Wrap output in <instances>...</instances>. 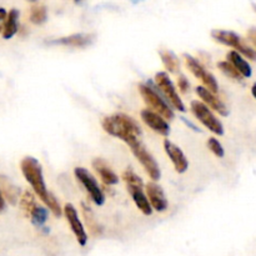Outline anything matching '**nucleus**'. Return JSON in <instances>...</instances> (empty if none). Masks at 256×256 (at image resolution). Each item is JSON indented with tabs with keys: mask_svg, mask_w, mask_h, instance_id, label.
<instances>
[{
	"mask_svg": "<svg viewBox=\"0 0 256 256\" xmlns=\"http://www.w3.org/2000/svg\"><path fill=\"white\" fill-rule=\"evenodd\" d=\"M102 126L112 136L118 138L126 142L129 146L140 140L142 129L132 116L125 114H115L105 116L102 120Z\"/></svg>",
	"mask_w": 256,
	"mask_h": 256,
	"instance_id": "nucleus-1",
	"label": "nucleus"
},
{
	"mask_svg": "<svg viewBox=\"0 0 256 256\" xmlns=\"http://www.w3.org/2000/svg\"><path fill=\"white\" fill-rule=\"evenodd\" d=\"M20 169H22L25 180L29 182L35 194L42 199V202L45 205H48L52 192H48L46 189L44 175H42V168L40 162L35 158L26 156L20 162Z\"/></svg>",
	"mask_w": 256,
	"mask_h": 256,
	"instance_id": "nucleus-2",
	"label": "nucleus"
},
{
	"mask_svg": "<svg viewBox=\"0 0 256 256\" xmlns=\"http://www.w3.org/2000/svg\"><path fill=\"white\" fill-rule=\"evenodd\" d=\"M138 88H139L140 95H142V100L146 104V106L149 108V110L162 115L164 119H174L175 114L172 112V109L168 105L165 99H162V95L158 92H155L154 88L152 86L150 82H148V84H139Z\"/></svg>",
	"mask_w": 256,
	"mask_h": 256,
	"instance_id": "nucleus-3",
	"label": "nucleus"
},
{
	"mask_svg": "<svg viewBox=\"0 0 256 256\" xmlns=\"http://www.w3.org/2000/svg\"><path fill=\"white\" fill-rule=\"evenodd\" d=\"M212 39L216 40L220 44H224L226 46L234 48L235 52H238L239 54L244 55L248 59L256 60V50L252 49V46L246 44L236 32H230V30H219L215 29L212 32Z\"/></svg>",
	"mask_w": 256,
	"mask_h": 256,
	"instance_id": "nucleus-4",
	"label": "nucleus"
},
{
	"mask_svg": "<svg viewBox=\"0 0 256 256\" xmlns=\"http://www.w3.org/2000/svg\"><path fill=\"white\" fill-rule=\"evenodd\" d=\"M190 109H192L195 118H196L205 128H208L210 132H214V134L216 135H224V126H222V122L212 114V110H210L204 102H199V100H194V102H192V104H190Z\"/></svg>",
	"mask_w": 256,
	"mask_h": 256,
	"instance_id": "nucleus-5",
	"label": "nucleus"
},
{
	"mask_svg": "<svg viewBox=\"0 0 256 256\" xmlns=\"http://www.w3.org/2000/svg\"><path fill=\"white\" fill-rule=\"evenodd\" d=\"M74 175L75 178H76L78 182H79L80 184L84 186V189L86 190L90 199H92L98 206L104 205L105 202L104 192H102V189L100 188V185L98 184L96 179L90 174V172H88L85 168H75Z\"/></svg>",
	"mask_w": 256,
	"mask_h": 256,
	"instance_id": "nucleus-6",
	"label": "nucleus"
},
{
	"mask_svg": "<svg viewBox=\"0 0 256 256\" xmlns=\"http://www.w3.org/2000/svg\"><path fill=\"white\" fill-rule=\"evenodd\" d=\"M154 79H155V84H156V86L159 88L160 92H162V96L169 102V104L172 105L174 109H176L178 112H186L184 102H182V100L180 99V96L178 95L176 89H175L174 84H172V82L170 80L168 72H158V74L155 75Z\"/></svg>",
	"mask_w": 256,
	"mask_h": 256,
	"instance_id": "nucleus-7",
	"label": "nucleus"
},
{
	"mask_svg": "<svg viewBox=\"0 0 256 256\" xmlns=\"http://www.w3.org/2000/svg\"><path fill=\"white\" fill-rule=\"evenodd\" d=\"M184 59H185V64H186L188 69L192 72V74L194 75L195 78L200 80L202 84L205 85L208 90L212 92V94H216L219 92V85H218L216 79H215L214 75L212 72H208L198 59H195L194 56L189 54H184Z\"/></svg>",
	"mask_w": 256,
	"mask_h": 256,
	"instance_id": "nucleus-8",
	"label": "nucleus"
},
{
	"mask_svg": "<svg viewBox=\"0 0 256 256\" xmlns=\"http://www.w3.org/2000/svg\"><path fill=\"white\" fill-rule=\"evenodd\" d=\"M130 149H132V154L135 155V158L139 160V162L142 164V166L144 168L146 174L150 176V179H152L154 182L159 180L160 176H162L159 165H158V162H155L152 155L148 152L146 148L144 146L142 140H139V142H136L135 144H132V146H130Z\"/></svg>",
	"mask_w": 256,
	"mask_h": 256,
	"instance_id": "nucleus-9",
	"label": "nucleus"
},
{
	"mask_svg": "<svg viewBox=\"0 0 256 256\" xmlns=\"http://www.w3.org/2000/svg\"><path fill=\"white\" fill-rule=\"evenodd\" d=\"M62 212H64L65 218H66L68 222L70 225V229L74 232L79 245L85 246L88 242V234L85 232L84 226H82V222H80L79 216H78V212L75 209V206L72 204H66L64 206V209H62Z\"/></svg>",
	"mask_w": 256,
	"mask_h": 256,
	"instance_id": "nucleus-10",
	"label": "nucleus"
},
{
	"mask_svg": "<svg viewBox=\"0 0 256 256\" xmlns=\"http://www.w3.org/2000/svg\"><path fill=\"white\" fill-rule=\"evenodd\" d=\"M164 149L168 156L172 160L178 174H184L188 170V168H189V162H188L186 156L182 152V150L178 145H175L174 142L168 139L164 140Z\"/></svg>",
	"mask_w": 256,
	"mask_h": 256,
	"instance_id": "nucleus-11",
	"label": "nucleus"
},
{
	"mask_svg": "<svg viewBox=\"0 0 256 256\" xmlns=\"http://www.w3.org/2000/svg\"><path fill=\"white\" fill-rule=\"evenodd\" d=\"M140 116H142V122L158 134L162 135V136H168L170 134V125L168 124V122L162 115L156 114L149 109H144Z\"/></svg>",
	"mask_w": 256,
	"mask_h": 256,
	"instance_id": "nucleus-12",
	"label": "nucleus"
},
{
	"mask_svg": "<svg viewBox=\"0 0 256 256\" xmlns=\"http://www.w3.org/2000/svg\"><path fill=\"white\" fill-rule=\"evenodd\" d=\"M145 190H146V196L152 209L156 210L158 212H165L168 208V200L162 186L158 185L156 182H148Z\"/></svg>",
	"mask_w": 256,
	"mask_h": 256,
	"instance_id": "nucleus-13",
	"label": "nucleus"
},
{
	"mask_svg": "<svg viewBox=\"0 0 256 256\" xmlns=\"http://www.w3.org/2000/svg\"><path fill=\"white\" fill-rule=\"evenodd\" d=\"M195 92H196L198 96L202 100V102H204L209 109L215 110V112H219L222 116H228V115H229V110H228L226 105H225L216 95L212 94L210 90H208L206 88L198 86L196 89H195Z\"/></svg>",
	"mask_w": 256,
	"mask_h": 256,
	"instance_id": "nucleus-14",
	"label": "nucleus"
},
{
	"mask_svg": "<svg viewBox=\"0 0 256 256\" xmlns=\"http://www.w3.org/2000/svg\"><path fill=\"white\" fill-rule=\"evenodd\" d=\"M94 40L92 34H72L69 36L59 38V39L46 42L48 45H62V46L72 48H85L90 45Z\"/></svg>",
	"mask_w": 256,
	"mask_h": 256,
	"instance_id": "nucleus-15",
	"label": "nucleus"
},
{
	"mask_svg": "<svg viewBox=\"0 0 256 256\" xmlns=\"http://www.w3.org/2000/svg\"><path fill=\"white\" fill-rule=\"evenodd\" d=\"M126 189L132 196V202L138 206V209L144 215H152V209L150 206V202L148 200L146 194L144 192V186H132V185H126Z\"/></svg>",
	"mask_w": 256,
	"mask_h": 256,
	"instance_id": "nucleus-16",
	"label": "nucleus"
},
{
	"mask_svg": "<svg viewBox=\"0 0 256 256\" xmlns=\"http://www.w3.org/2000/svg\"><path fill=\"white\" fill-rule=\"evenodd\" d=\"M92 168L96 172V174L99 175L100 179L102 180L105 185H115L119 182V178L118 175L112 172V168L106 164L102 159L96 158V159L92 160Z\"/></svg>",
	"mask_w": 256,
	"mask_h": 256,
	"instance_id": "nucleus-17",
	"label": "nucleus"
},
{
	"mask_svg": "<svg viewBox=\"0 0 256 256\" xmlns=\"http://www.w3.org/2000/svg\"><path fill=\"white\" fill-rule=\"evenodd\" d=\"M0 192H2L4 200H6L10 205H15L19 199L20 190L19 188L15 186L9 178L0 175Z\"/></svg>",
	"mask_w": 256,
	"mask_h": 256,
	"instance_id": "nucleus-18",
	"label": "nucleus"
},
{
	"mask_svg": "<svg viewBox=\"0 0 256 256\" xmlns=\"http://www.w3.org/2000/svg\"><path fill=\"white\" fill-rule=\"evenodd\" d=\"M226 59H228V62H229L230 64H232V66H234L235 69H236L238 72L242 75V78L252 76V66H250L249 62H248L246 60L242 58V54H239V52H235V50H232V52H228Z\"/></svg>",
	"mask_w": 256,
	"mask_h": 256,
	"instance_id": "nucleus-19",
	"label": "nucleus"
},
{
	"mask_svg": "<svg viewBox=\"0 0 256 256\" xmlns=\"http://www.w3.org/2000/svg\"><path fill=\"white\" fill-rule=\"evenodd\" d=\"M19 29V12L16 9H12L8 12L6 22L4 24V29H2V38L5 40L12 39Z\"/></svg>",
	"mask_w": 256,
	"mask_h": 256,
	"instance_id": "nucleus-20",
	"label": "nucleus"
},
{
	"mask_svg": "<svg viewBox=\"0 0 256 256\" xmlns=\"http://www.w3.org/2000/svg\"><path fill=\"white\" fill-rule=\"evenodd\" d=\"M82 216H84L85 219V224H86L90 234L94 235V236H99V235L102 234V226H100L99 222H98V220L95 219L94 212L90 210L89 206H86V205L84 204H82Z\"/></svg>",
	"mask_w": 256,
	"mask_h": 256,
	"instance_id": "nucleus-21",
	"label": "nucleus"
},
{
	"mask_svg": "<svg viewBox=\"0 0 256 256\" xmlns=\"http://www.w3.org/2000/svg\"><path fill=\"white\" fill-rule=\"evenodd\" d=\"M159 54L165 69L169 72H172V74H178L180 69V62L178 58L175 56L174 52H170V50H160Z\"/></svg>",
	"mask_w": 256,
	"mask_h": 256,
	"instance_id": "nucleus-22",
	"label": "nucleus"
},
{
	"mask_svg": "<svg viewBox=\"0 0 256 256\" xmlns=\"http://www.w3.org/2000/svg\"><path fill=\"white\" fill-rule=\"evenodd\" d=\"M36 200H35L34 192L30 190H25L22 192V198H20V209H22V214L26 218H30L32 210L36 208Z\"/></svg>",
	"mask_w": 256,
	"mask_h": 256,
	"instance_id": "nucleus-23",
	"label": "nucleus"
},
{
	"mask_svg": "<svg viewBox=\"0 0 256 256\" xmlns=\"http://www.w3.org/2000/svg\"><path fill=\"white\" fill-rule=\"evenodd\" d=\"M48 19V10L44 5H34L30 10V22L32 24H44Z\"/></svg>",
	"mask_w": 256,
	"mask_h": 256,
	"instance_id": "nucleus-24",
	"label": "nucleus"
},
{
	"mask_svg": "<svg viewBox=\"0 0 256 256\" xmlns=\"http://www.w3.org/2000/svg\"><path fill=\"white\" fill-rule=\"evenodd\" d=\"M218 68H219L220 72H222V74H225L226 76H229L230 79L235 80V82H242V79H244V78H242V75L240 74V72H238V70L235 69V68L232 66L229 62H228V60L218 62Z\"/></svg>",
	"mask_w": 256,
	"mask_h": 256,
	"instance_id": "nucleus-25",
	"label": "nucleus"
},
{
	"mask_svg": "<svg viewBox=\"0 0 256 256\" xmlns=\"http://www.w3.org/2000/svg\"><path fill=\"white\" fill-rule=\"evenodd\" d=\"M30 220L35 226H42L48 220V209L44 206L36 205L34 210H32V215H30Z\"/></svg>",
	"mask_w": 256,
	"mask_h": 256,
	"instance_id": "nucleus-26",
	"label": "nucleus"
},
{
	"mask_svg": "<svg viewBox=\"0 0 256 256\" xmlns=\"http://www.w3.org/2000/svg\"><path fill=\"white\" fill-rule=\"evenodd\" d=\"M122 180L125 182L126 185H132V186H144V182H142V178L138 176L132 170L128 169L122 172Z\"/></svg>",
	"mask_w": 256,
	"mask_h": 256,
	"instance_id": "nucleus-27",
	"label": "nucleus"
},
{
	"mask_svg": "<svg viewBox=\"0 0 256 256\" xmlns=\"http://www.w3.org/2000/svg\"><path fill=\"white\" fill-rule=\"evenodd\" d=\"M206 145H208V148L212 150V154L216 155L218 158H224V155H225L224 148H222V145L220 144L219 140L215 139V138H209Z\"/></svg>",
	"mask_w": 256,
	"mask_h": 256,
	"instance_id": "nucleus-28",
	"label": "nucleus"
},
{
	"mask_svg": "<svg viewBox=\"0 0 256 256\" xmlns=\"http://www.w3.org/2000/svg\"><path fill=\"white\" fill-rule=\"evenodd\" d=\"M178 86H179L180 92H182V94H188V92H189L190 84L184 75H180L179 79H178Z\"/></svg>",
	"mask_w": 256,
	"mask_h": 256,
	"instance_id": "nucleus-29",
	"label": "nucleus"
},
{
	"mask_svg": "<svg viewBox=\"0 0 256 256\" xmlns=\"http://www.w3.org/2000/svg\"><path fill=\"white\" fill-rule=\"evenodd\" d=\"M8 12L4 8H0V32H2V29H4V24L6 22Z\"/></svg>",
	"mask_w": 256,
	"mask_h": 256,
	"instance_id": "nucleus-30",
	"label": "nucleus"
},
{
	"mask_svg": "<svg viewBox=\"0 0 256 256\" xmlns=\"http://www.w3.org/2000/svg\"><path fill=\"white\" fill-rule=\"evenodd\" d=\"M248 38H249L250 42H252L256 48V28H252V29H250L249 32H248Z\"/></svg>",
	"mask_w": 256,
	"mask_h": 256,
	"instance_id": "nucleus-31",
	"label": "nucleus"
},
{
	"mask_svg": "<svg viewBox=\"0 0 256 256\" xmlns=\"http://www.w3.org/2000/svg\"><path fill=\"white\" fill-rule=\"evenodd\" d=\"M4 209H5V200L4 198H2V192H0V212H2Z\"/></svg>",
	"mask_w": 256,
	"mask_h": 256,
	"instance_id": "nucleus-32",
	"label": "nucleus"
},
{
	"mask_svg": "<svg viewBox=\"0 0 256 256\" xmlns=\"http://www.w3.org/2000/svg\"><path fill=\"white\" fill-rule=\"evenodd\" d=\"M252 96H254L256 99V82L254 85H252Z\"/></svg>",
	"mask_w": 256,
	"mask_h": 256,
	"instance_id": "nucleus-33",
	"label": "nucleus"
},
{
	"mask_svg": "<svg viewBox=\"0 0 256 256\" xmlns=\"http://www.w3.org/2000/svg\"><path fill=\"white\" fill-rule=\"evenodd\" d=\"M132 2H134V4H138V2H142V0H132Z\"/></svg>",
	"mask_w": 256,
	"mask_h": 256,
	"instance_id": "nucleus-34",
	"label": "nucleus"
},
{
	"mask_svg": "<svg viewBox=\"0 0 256 256\" xmlns=\"http://www.w3.org/2000/svg\"><path fill=\"white\" fill-rule=\"evenodd\" d=\"M29 2H36L38 0H29Z\"/></svg>",
	"mask_w": 256,
	"mask_h": 256,
	"instance_id": "nucleus-35",
	"label": "nucleus"
},
{
	"mask_svg": "<svg viewBox=\"0 0 256 256\" xmlns=\"http://www.w3.org/2000/svg\"><path fill=\"white\" fill-rule=\"evenodd\" d=\"M252 8H254V10L256 12V4H252Z\"/></svg>",
	"mask_w": 256,
	"mask_h": 256,
	"instance_id": "nucleus-36",
	"label": "nucleus"
},
{
	"mask_svg": "<svg viewBox=\"0 0 256 256\" xmlns=\"http://www.w3.org/2000/svg\"><path fill=\"white\" fill-rule=\"evenodd\" d=\"M75 2H82V0H74Z\"/></svg>",
	"mask_w": 256,
	"mask_h": 256,
	"instance_id": "nucleus-37",
	"label": "nucleus"
}]
</instances>
